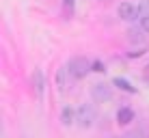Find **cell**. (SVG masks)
I'll list each match as a JSON object with an SVG mask.
<instances>
[{
  "instance_id": "obj_1",
  "label": "cell",
  "mask_w": 149,
  "mask_h": 138,
  "mask_svg": "<svg viewBox=\"0 0 149 138\" xmlns=\"http://www.w3.org/2000/svg\"><path fill=\"white\" fill-rule=\"evenodd\" d=\"M76 121H78V125L82 127V130H86V127H91L95 123V108L91 104H84L80 106L78 112H76Z\"/></svg>"
},
{
  "instance_id": "obj_2",
  "label": "cell",
  "mask_w": 149,
  "mask_h": 138,
  "mask_svg": "<svg viewBox=\"0 0 149 138\" xmlns=\"http://www.w3.org/2000/svg\"><path fill=\"white\" fill-rule=\"evenodd\" d=\"M67 69H69V76H71V78L80 80V78H84V76L89 74L91 63H89L86 58H74V60H69Z\"/></svg>"
},
{
  "instance_id": "obj_3",
  "label": "cell",
  "mask_w": 149,
  "mask_h": 138,
  "mask_svg": "<svg viewBox=\"0 0 149 138\" xmlns=\"http://www.w3.org/2000/svg\"><path fill=\"white\" fill-rule=\"evenodd\" d=\"M117 13H119L121 19H125V22H132V19L138 17V13H141V7H136L134 2H121L119 9H117Z\"/></svg>"
},
{
  "instance_id": "obj_4",
  "label": "cell",
  "mask_w": 149,
  "mask_h": 138,
  "mask_svg": "<svg viewBox=\"0 0 149 138\" xmlns=\"http://www.w3.org/2000/svg\"><path fill=\"white\" fill-rule=\"evenodd\" d=\"M91 93H93V99H97V101H108L112 97V89L106 84H95Z\"/></svg>"
},
{
  "instance_id": "obj_5",
  "label": "cell",
  "mask_w": 149,
  "mask_h": 138,
  "mask_svg": "<svg viewBox=\"0 0 149 138\" xmlns=\"http://www.w3.org/2000/svg\"><path fill=\"white\" fill-rule=\"evenodd\" d=\"M69 69L67 67H61L58 71H56V89H58V93H65V89H67L69 84Z\"/></svg>"
},
{
  "instance_id": "obj_6",
  "label": "cell",
  "mask_w": 149,
  "mask_h": 138,
  "mask_svg": "<svg viewBox=\"0 0 149 138\" xmlns=\"http://www.w3.org/2000/svg\"><path fill=\"white\" fill-rule=\"evenodd\" d=\"M117 121H119V125H130L132 121H134V112H132V108H119V112H117Z\"/></svg>"
},
{
  "instance_id": "obj_7",
  "label": "cell",
  "mask_w": 149,
  "mask_h": 138,
  "mask_svg": "<svg viewBox=\"0 0 149 138\" xmlns=\"http://www.w3.org/2000/svg\"><path fill=\"white\" fill-rule=\"evenodd\" d=\"M74 121H76V112L71 110L69 106H67V108H63V110H61V123H63L65 127L74 125Z\"/></svg>"
},
{
  "instance_id": "obj_8",
  "label": "cell",
  "mask_w": 149,
  "mask_h": 138,
  "mask_svg": "<svg viewBox=\"0 0 149 138\" xmlns=\"http://www.w3.org/2000/svg\"><path fill=\"white\" fill-rule=\"evenodd\" d=\"M33 84H35V89H37L39 95L43 93V74H41V69H35V74H33Z\"/></svg>"
},
{
  "instance_id": "obj_9",
  "label": "cell",
  "mask_w": 149,
  "mask_h": 138,
  "mask_svg": "<svg viewBox=\"0 0 149 138\" xmlns=\"http://www.w3.org/2000/svg\"><path fill=\"white\" fill-rule=\"evenodd\" d=\"M112 84L119 86V89H123V91H127V93H134V91H136L134 86L127 82V80H121V78H115V80H112Z\"/></svg>"
},
{
  "instance_id": "obj_10",
  "label": "cell",
  "mask_w": 149,
  "mask_h": 138,
  "mask_svg": "<svg viewBox=\"0 0 149 138\" xmlns=\"http://www.w3.org/2000/svg\"><path fill=\"white\" fill-rule=\"evenodd\" d=\"M141 28H143V33H149V13L141 17Z\"/></svg>"
},
{
  "instance_id": "obj_11",
  "label": "cell",
  "mask_w": 149,
  "mask_h": 138,
  "mask_svg": "<svg viewBox=\"0 0 149 138\" xmlns=\"http://www.w3.org/2000/svg\"><path fill=\"white\" fill-rule=\"evenodd\" d=\"M91 69H93V71H97V74H104V65H102L100 63V60H95V63H91Z\"/></svg>"
},
{
  "instance_id": "obj_12",
  "label": "cell",
  "mask_w": 149,
  "mask_h": 138,
  "mask_svg": "<svg viewBox=\"0 0 149 138\" xmlns=\"http://www.w3.org/2000/svg\"><path fill=\"white\" fill-rule=\"evenodd\" d=\"M145 54V48H141V50H136V52H130V56L134 58V56H143Z\"/></svg>"
},
{
  "instance_id": "obj_13",
  "label": "cell",
  "mask_w": 149,
  "mask_h": 138,
  "mask_svg": "<svg viewBox=\"0 0 149 138\" xmlns=\"http://www.w3.org/2000/svg\"><path fill=\"white\" fill-rule=\"evenodd\" d=\"M141 11H149V0H143L141 2Z\"/></svg>"
},
{
  "instance_id": "obj_14",
  "label": "cell",
  "mask_w": 149,
  "mask_h": 138,
  "mask_svg": "<svg viewBox=\"0 0 149 138\" xmlns=\"http://www.w3.org/2000/svg\"><path fill=\"white\" fill-rule=\"evenodd\" d=\"M65 4H67V7H74V0H63Z\"/></svg>"
}]
</instances>
